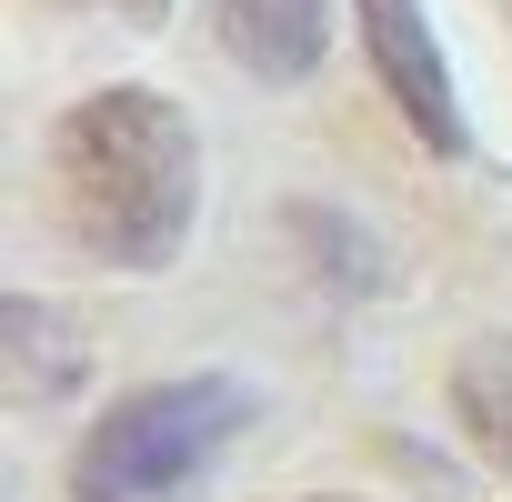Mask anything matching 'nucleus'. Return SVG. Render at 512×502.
I'll return each mask as SVG.
<instances>
[{
	"label": "nucleus",
	"instance_id": "obj_1",
	"mask_svg": "<svg viewBox=\"0 0 512 502\" xmlns=\"http://www.w3.org/2000/svg\"><path fill=\"white\" fill-rule=\"evenodd\" d=\"M51 211L101 272H171L201 221V131L181 101L111 81L51 121Z\"/></svg>",
	"mask_w": 512,
	"mask_h": 502
},
{
	"label": "nucleus",
	"instance_id": "obj_2",
	"mask_svg": "<svg viewBox=\"0 0 512 502\" xmlns=\"http://www.w3.org/2000/svg\"><path fill=\"white\" fill-rule=\"evenodd\" d=\"M251 432V382L231 372H181L121 392L81 452H71V502H201L221 452Z\"/></svg>",
	"mask_w": 512,
	"mask_h": 502
},
{
	"label": "nucleus",
	"instance_id": "obj_3",
	"mask_svg": "<svg viewBox=\"0 0 512 502\" xmlns=\"http://www.w3.org/2000/svg\"><path fill=\"white\" fill-rule=\"evenodd\" d=\"M352 21H362V61L392 91V111L412 121V141L432 161H462L472 121H462V91H452V61H442V41L422 21V0H352Z\"/></svg>",
	"mask_w": 512,
	"mask_h": 502
},
{
	"label": "nucleus",
	"instance_id": "obj_4",
	"mask_svg": "<svg viewBox=\"0 0 512 502\" xmlns=\"http://www.w3.org/2000/svg\"><path fill=\"white\" fill-rule=\"evenodd\" d=\"M211 31H221V51H231L251 81L292 91V81H312L322 51H332V0H211Z\"/></svg>",
	"mask_w": 512,
	"mask_h": 502
},
{
	"label": "nucleus",
	"instance_id": "obj_5",
	"mask_svg": "<svg viewBox=\"0 0 512 502\" xmlns=\"http://www.w3.org/2000/svg\"><path fill=\"white\" fill-rule=\"evenodd\" d=\"M452 422L472 432V452L492 472H512V332H492L452 362Z\"/></svg>",
	"mask_w": 512,
	"mask_h": 502
},
{
	"label": "nucleus",
	"instance_id": "obj_6",
	"mask_svg": "<svg viewBox=\"0 0 512 502\" xmlns=\"http://www.w3.org/2000/svg\"><path fill=\"white\" fill-rule=\"evenodd\" d=\"M91 11H131V21H161L171 0H91Z\"/></svg>",
	"mask_w": 512,
	"mask_h": 502
},
{
	"label": "nucleus",
	"instance_id": "obj_7",
	"mask_svg": "<svg viewBox=\"0 0 512 502\" xmlns=\"http://www.w3.org/2000/svg\"><path fill=\"white\" fill-rule=\"evenodd\" d=\"M332 502H342V492H332Z\"/></svg>",
	"mask_w": 512,
	"mask_h": 502
}]
</instances>
